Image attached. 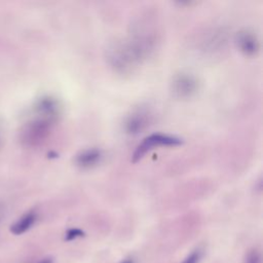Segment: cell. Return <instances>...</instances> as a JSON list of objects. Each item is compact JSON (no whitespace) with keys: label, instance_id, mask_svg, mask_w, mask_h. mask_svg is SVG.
<instances>
[{"label":"cell","instance_id":"9c48e42d","mask_svg":"<svg viewBox=\"0 0 263 263\" xmlns=\"http://www.w3.org/2000/svg\"><path fill=\"white\" fill-rule=\"evenodd\" d=\"M79 236H84V232L82 230L78 229V228H72V229H69L66 232L65 240L70 241V240H73V239H75L76 237H79Z\"/></svg>","mask_w":263,"mask_h":263},{"label":"cell","instance_id":"8992f818","mask_svg":"<svg viewBox=\"0 0 263 263\" xmlns=\"http://www.w3.org/2000/svg\"><path fill=\"white\" fill-rule=\"evenodd\" d=\"M236 44L238 49L247 57H254L258 53L260 44L257 36L248 30L240 31L236 35Z\"/></svg>","mask_w":263,"mask_h":263},{"label":"cell","instance_id":"52a82bcc","mask_svg":"<svg viewBox=\"0 0 263 263\" xmlns=\"http://www.w3.org/2000/svg\"><path fill=\"white\" fill-rule=\"evenodd\" d=\"M102 151L97 148L82 150L75 157V163L81 168H91L98 165L102 159Z\"/></svg>","mask_w":263,"mask_h":263},{"label":"cell","instance_id":"277c9868","mask_svg":"<svg viewBox=\"0 0 263 263\" xmlns=\"http://www.w3.org/2000/svg\"><path fill=\"white\" fill-rule=\"evenodd\" d=\"M182 144V140L178 137L166 135V134H152L145 138L143 142L137 147L134 155H133V161L136 162L140 160L148 151L153 149L154 147L158 146H179Z\"/></svg>","mask_w":263,"mask_h":263},{"label":"cell","instance_id":"8fae6325","mask_svg":"<svg viewBox=\"0 0 263 263\" xmlns=\"http://www.w3.org/2000/svg\"><path fill=\"white\" fill-rule=\"evenodd\" d=\"M198 259H199V253L195 251V252L191 253L182 263H197Z\"/></svg>","mask_w":263,"mask_h":263},{"label":"cell","instance_id":"7a4b0ae2","mask_svg":"<svg viewBox=\"0 0 263 263\" xmlns=\"http://www.w3.org/2000/svg\"><path fill=\"white\" fill-rule=\"evenodd\" d=\"M199 88L197 78L188 72H180L173 76L171 81V91L177 99H190Z\"/></svg>","mask_w":263,"mask_h":263},{"label":"cell","instance_id":"4fadbf2b","mask_svg":"<svg viewBox=\"0 0 263 263\" xmlns=\"http://www.w3.org/2000/svg\"><path fill=\"white\" fill-rule=\"evenodd\" d=\"M122 263H133V262L129 261V260H127V261H124V262H122Z\"/></svg>","mask_w":263,"mask_h":263},{"label":"cell","instance_id":"ba28073f","mask_svg":"<svg viewBox=\"0 0 263 263\" xmlns=\"http://www.w3.org/2000/svg\"><path fill=\"white\" fill-rule=\"evenodd\" d=\"M36 219H37L36 213L35 212H29V213L25 214L20 220H17L13 225H11L10 231L15 235L22 234L33 226Z\"/></svg>","mask_w":263,"mask_h":263},{"label":"cell","instance_id":"30bf717a","mask_svg":"<svg viewBox=\"0 0 263 263\" xmlns=\"http://www.w3.org/2000/svg\"><path fill=\"white\" fill-rule=\"evenodd\" d=\"M246 263H260V257L257 251H252L249 253L246 259Z\"/></svg>","mask_w":263,"mask_h":263},{"label":"cell","instance_id":"3957f363","mask_svg":"<svg viewBox=\"0 0 263 263\" xmlns=\"http://www.w3.org/2000/svg\"><path fill=\"white\" fill-rule=\"evenodd\" d=\"M41 117L30 122L23 132V141L30 146L40 144L46 139L50 132V127L55 119L40 115Z\"/></svg>","mask_w":263,"mask_h":263},{"label":"cell","instance_id":"6da1fadb","mask_svg":"<svg viewBox=\"0 0 263 263\" xmlns=\"http://www.w3.org/2000/svg\"><path fill=\"white\" fill-rule=\"evenodd\" d=\"M153 48L154 38L148 33H139L126 41L114 42L107 51V60L116 72L126 74L147 59Z\"/></svg>","mask_w":263,"mask_h":263},{"label":"cell","instance_id":"5b68a950","mask_svg":"<svg viewBox=\"0 0 263 263\" xmlns=\"http://www.w3.org/2000/svg\"><path fill=\"white\" fill-rule=\"evenodd\" d=\"M151 119L152 114L147 108H138L125 118L124 129L129 135H138L149 126Z\"/></svg>","mask_w":263,"mask_h":263},{"label":"cell","instance_id":"7c38bea8","mask_svg":"<svg viewBox=\"0 0 263 263\" xmlns=\"http://www.w3.org/2000/svg\"><path fill=\"white\" fill-rule=\"evenodd\" d=\"M39 263H52V260L50 258H46V259H43L42 261H40Z\"/></svg>","mask_w":263,"mask_h":263}]
</instances>
